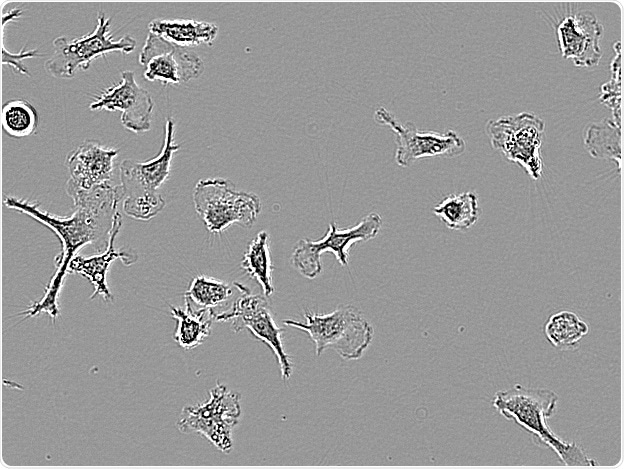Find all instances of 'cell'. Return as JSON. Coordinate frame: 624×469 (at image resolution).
<instances>
[{
	"label": "cell",
	"mask_w": 624,
	"mask_h": 469,
	"mask_svg": "<svg viewBox=\"0 0 624 469\" xmlns=\"http://www.w3.org/2000/svg\"><path fill=\"white\" fill-rule=\"evenodd\" d=\"M584 146L593 158L610 160L620 171L621 124L613 119L589 124L585 129Z\"/></svg>",
	"instance_id": "19"
},
{
	"label": "cell",
	"mask_w": 624,
	"mask_h": 469,
	"mask_svg": "<svg viewBox=\"0 0 624 469\" xmlns=\"http://www.w3.org/2000/svg\"><path fill=\"white\" fill-rule=\"evenodd\" d=\"M93 99L89 105L91 111H121L120 120L127 130L134 133L150 130L154 102L150 93L137 84L133 71H123L117 84Z\"/></svg>",
	"instance_id": "12"
},
{
	"label": "cell",
	"mask_w": 624,
	"mask_h": 469,
	"mask_svg": "<svg viewBox=\"0 0 624 469\" xmlns=\"http://www.w3.org/2000/svg\"><path fill=\"white\" fill-rule=\"evenodd\" d=\"M604 29L590 11L565 16L556 26L560 53L576 67L592 68L602 57L601 40Z\"/></svg>",
	"instance_id": "13"
},
{
	"label": "cell",
	"mask_w": 624,
	"mask_h": 469,
	"mask_svg": "<svg viewBox=\"0 0 624 469\" xmlns=\"http://www.w3.org/2000/svg\"><path fill=\"white\" fill-rule=\"evenodd\" d=\"M486 133L493 149L520 166L533 180L543 175L540 148L545 123L531 112L501 116L487 122Z\"/></svg>",
	"instance_id": "6"
},
{
	"label": "cell",
	"mask_w": 624,
	"mask_h": 469,
	"mask_svg": "<svg viewBox=\"0 0 624 469\" xmlns=\"http://www.w3.org/2000/svg\"><path fill=\"white\" fill-rule=\"evenodd\" d=\"M382 223V218L377 212H371L356 225L345 229L331 222L321 239L306 238L298 241L292 252L291 263L301 275L308 279H314L322 272L320 257L325 252H331L342 266H347L349 248L356 242H365L375 238Z\"/></svg>",
	"instance_id": "9"
},
{
	"label": "cell",
	"mask_w": 624,
	"mask_h": 469,
	"mask_svg": "<svg viewBox=\"0 0 624 469\" xmlns=\"http://www.w3.org/2000/svg\"><path fill=\"white\" fill-rule=\"evenodd\" d=\"M233 285L241 293L232 306L223 312L216 313L215 320L231 322L234 332L248 330L256 339L265 343L275 354L280 367L281 378L289 380L293 371L290 356L285 351L280 328L274 321L268 297L253 294L245 285L234 282Z\"/></svg>",
	"instance_id": "8"
},
{
	"label": "cell",
	"mask_w": 624,
	"mask_h": 469,
	"mask_svg": "<svg viewBox=\"0 0 624 469\" xmlns=\"http://www.w3.org/2000/svg\"><path fill=\"white\" fill-rule=\"evenodd\" d=\"M21 15V9H12L8 13L2 11V29L5 28L7 22L9 23L11 21H14L15 19H18Z\"/></svg>",
	"instance_id": "28"
},
{
	"label": "cell",
	"mask_w": 624,
	"mask_h": 469,
	"mask_svg": "<svg viewBox=\"0 0 624 469\" xmlns=\"http://www.w3.org/2000/svg\"><path fill=\"white\" fill-rule=\"evenodd\" d=\"M45 54L39 53L37 49L26 50L24 46L19 52L12 53L6 50L5 45H2V64L10 65L16 72L30 77V73L25 65L22 64L23 59L43 57Z\"/></svg>",
	"instance_id": "27"
},
{
	"label": "cell",
	"mask_w": 624,
	"mask_h": 469,
	"mask_svg": "<svg viewBox=\"0 0 624 469\" xmlns=\"http://www.w3.org/2000/svg\"><path fill=\"white\" fill-rule=\"evenodd\" d=\"M139 63L145 67L143 75L147 81L163 85L189 82L204 71V62L196 53L150 32L139 53Z\"/></svg>",
	"instance_id": "11"
},
{
	"label": "cell",
	"mask_w": 624,
	"mask_h": 469,
	"mask_svg": "<svg viewBox=\"0 0 624 469\" xmlns=\"http://www.w3.org/2000/svg\"><path fill=\"white\" fill-rule=\"evenodd\" d=\"M175 123L166 119L165 138L160 153L145 162L124 159L119 166L120 185L123 198L126 196L158 192L168 179L172 159L181 145L174 142Z\"/></svg>",
	"instance_id": "14"
},
{
	"label": "cell",
	"mask_w": 624,
	"mask_h": 469,
	"mask_svg": "<svg viewBox=\"0 0 624 469\" xmlns=\"http://www.w3.org/2000/svg\"><path fill=\"white\" fill-rule=\"evenodd\" d=\"M192 198L196 213L213 234H220L234 223L250 228L261 212L258 195L237 190L225 178L199 180Z\"/></svg>",
	"instance_id": "4"
},
{
	"label": "cell",
	"mask_w": 624,
	"mask_h": 469,
	"mask_svg": "<svg viewBox=\"0 0 624 469\" xmlns=\"http://www.w3.org/2000/svg\"><path fill=\"white\" fill-rule=\"evenodd\" d=\"M122 227V214L117 211L114 216L113 227L110 237L105 247V251L91 256H83L77 254L69 264V274L76 273L88 279L93 285V293L90 299L101 296L104 301H112L111 294L107 285V273L110 264L119 259L125 266H131L137 261V255L133 251L116 249L115 239Z\"/></svg>",
	"instance_id": "16"
},
{
	"label": "cell",
	"mask_w": 624,
	"mask_h": 469,
	"mask_svg": "<svg viewBox=\"0 0 624 469\" xmlns=\"http://www.w3.org/2000/svg\"><path fill=\"white\" fill-rule=\"evenodd\" d=\"M617 49H615V56L611 62L610 73L611 78L609 81L601 85L599 100L606 107L610 108L613 114V120L621 124V109H620V86H621V52L620 43H616Z\"/></svg>",
	"instance_id": "26"
},
{
	"label": "cell",
	"mask_w": 624,
	"mask_h": 469,
	"mask_svg": "<svg viewBox=\"0 0 624 469\" xmlns=\"http://www.w3.org/2000/svg\"><path fill=\"white\" fill-rule=\"evenodd\" d=\"M305 321L284 319V325L309 335L320 356L332 349L345 360H358L372 342L374 331L361 311L353 305L341 304L330 313L304 311Z\"/></svg>",
	"instance_id": "3"
},
{
	"label": "cell",
	"mask_w": 624,
	"mask_h": 469,
	"mask_svg": "<svg viewBox=\"0 0 624 469\" xmlns=\"http://www.w3.org/2000/svg\"><path fill=\"white\" fill-rule=\"evenodd\" d=\"M148 30L169 43L183 48L201 44L212 45L218 34L216 24L194 19L158 18L148 24Z\"/></svg>",
	"instance_id": "17"
},
{
	"label": "cell",
	"mask_w": 624,
	"mask_h": 469,
	"mask_svg": "<svg viewBox=\"0 0 624 469\" xmlns=\"http://www.w3.org/2000/svg\"><path fill=\"white\" fill-rule=\"evenodd\" d=\"M374 119L395 134V161L401 167H408L420 158H454L465 151V141L453 130L443 133L419 130L412 122L401 123L384 107L375 111Z\"/></svg>",
	"instance_id": "10"
},
{
	"label": "cell",
	"mask_w": 624,
	"mask_h": 469,
	"mask_svg": "<svg viewBox=\"0 0 624 469\" xmlns=\"http://www.w3.org/2000/svg\"><path fill=\"white\" fill-rule=\"evenodd\" d=\"M547 341L561 351L578 348L588 334L589 326L576 313L561 310L551 314L543 327Z\"/></svg>",
	"instance_id": "21"
},
{
	"label": "cell",
	"mask_w": 624,
	"mask_h": 469,
	"mask_svg": "<svg viewBox=\"0 0 624 469\" xmlns=\"http://www.w3.org/2000/svg\"><path fill=\"white\" fill-rule=\"evenodd\" d=\"M124 213L139 221H149L165 206V200L159 192L126 196L122 200Z\"/></svg>",
	"instance_id": "25"
},
{
	"label": "cell",
	"mask_w": 624,
	"mask_h": 469,
	"mask_svg": "<svg viewBox=\"0 0 624 469\" xmlns=\"http://www.w3.org/2000/svg\"><path fill=\"white\" fill-rule=\"evenodd\" d=\"M434 214L452 230H467L478 220L480 208L474 191L451 194L433 208Z\"/></svg>",
	"instance_id": "20"
},
{
	"label": "cell",
	"mask_w": 624,
	"mask_h": 469,
	"mask_svg": "<svg viewBox=\"0 0 624 469\" xmlns=\"http://www.w3.org/2000/svg\"><path fill=\"white\" fill-rule=\"evenodd\" d=\"M185 302V308L170 306V314L176 320L174 341L184 350H191L202 344L211 333L216 312L213 309H200Z\"/></svg>",
	"instance_id": "18"
},
{
	"label": "cell",
	"mask_w": 624,
	"mask_h": 469,
	"mask_svg": "<svg viewBox=\"0 0 624 469\" xmlns=\"http://www.w3.org/2000/svg\"><path fill=\"white\" fill-rule=\"evenodd\" d=\"M119 150L109 148L100 142L87 139L66 157L69 179L67 190L88 191L112 184L114 159Z\"/></svg>",
	"instance_id": "15"
},
{
	"label": "cell",
	"mask_w": 624,
	"mask_h": 469,
	"mask_svg": "<svg viewBox=\"0 0 624 469\" xmlns=\"http://www.w3.org/2000/svg\"><path fill=\"white\" fill-rule=\"evenodd\" d=\"M232 294V286L226 281L199 274L191 279L184 301L196 308L214 309L224 304Z\"/></svg>",
	"instance_id": "24"
},
{
	"label": "cell",
	"mask_w": 624,
	"mask_h": 469,
	"mask_svg": "<svg viewBox=\"0 0 624 469\" xmlns=\"http://www.w3.org/2000/svg\"><path fill=\"white\" fill-rule=\"evenodd\" d=\"M558 395L549 389L526 388L520 384L495 393L492 405L502 416L514 421L538 443L551 449L566 467H594L596 462L575 442L555 435L547 424L557 408Z\"/></svg>",
	"instance_id": "2"
},
{
	"label": "cell",
	"mask_w": 624,
	"mask_h": 469,
	"mask_svg": "<svg viewBox=\"0 0 624 469\" xmlns=\"http://www.w3.org/2000/svg\"><path fill=\"white\" fill-rule=\"evenodd\" d=\"M1 123L7 136L24 138L37 133L39 114L29 101L22 98L10 99L2 105Z\"/></svg>",
	"instance_id": "23"
},
{
	"label": "cell",
	"mask_w": 624,
	"mask_h": 469,
	"mask_svg": "<svg viewBox=\"0 0 624 469\" xmlns=\"http://www.w3.org/2000/svg\"><path fill=\"white\" fill-rule=\"evenodd\" d=\"M75 210L68 216H57L39 208L37 201L6 196L3 204L50 229L60 240V253L55 257L56 270L44 289L40 299L17 313L22 320L45 313L55 323L60 314L59 295L64 285L68 268L78 250L93 244L101 252L107 246L113 227L118 204L123 200L121 185H104L88 191L69 190Z\"/></svg>",
	"instance_id": "1"
},
{
	"label": "cell",
	"mask_w": 624,
	"mask_h": 469,
	"mask_svg": "<svg viewBox=\"0 0 624 469\" xmlns=\"http://www.w3.org/2000/svg\"><path fill=\"white\" fill-rule=\"evenodd\" d=\"M240 395L217 383L209 398L182 409L177 428L181 433H196L223 453L233 448L232 430L241 415Z\"/></svg>",
	"instance_id": "7"
},
{
	"label": "cell",
	"mask_w": 624,
	"mask_h": 469,
	"mask_svg": "<svg viewBox=\"0 0 624 469\" xmlns=\"http://www.w3.org/2000/svg\"><path fill=\"white\" fill-rule=\"evenodd\" d=\"M110 23L111 18L99 11L92 32L72 40L64 36L54 39V52L44 63L45 71L55 78L70 79L78 70H87L93 60L107 53H131L136 47L135 38L125 35L114 40L109 29Z\"/></svg>",
	"instance_id": "5"
},
{
	"label": "cell",
	"mask_w": 624,
	"mask_h": 469,
	"mask_svg": "<svg viewBox=\"0 0 624 469\" xmlns=\"http://www.w3.org/2000/svg\"><path fill=\"white\" fill-rule=\"evenodd\" d=\"M269 234L261 230L248 244L241 261V268L255 279L262 289V294L269 297L275 291L272 272L273 263L270 255Z\"/></svg>",
	"instance_id": "22"
}]
</instances>
